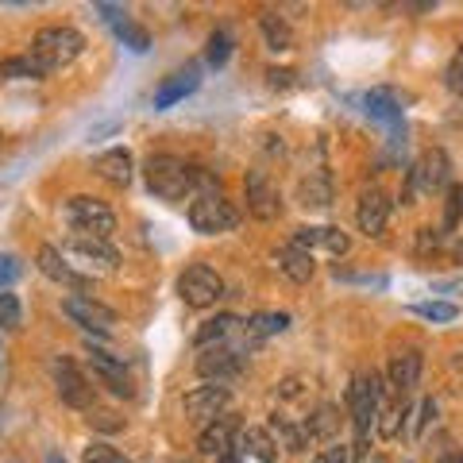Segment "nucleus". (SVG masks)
<instances>
[{"label":"nucleus","mask_w":463,"mask_h":463,"mask_svg":"<svg viewBox=\"0 0 463 463\" xmlns=\"http://www.w3.org/2000/svg\"><path fill=\"white\" fill-rule=\"evenodd\" d=\"M85 50V35L77 28H43L35 39H31V58L43 66V74H55L62 66H70V62Z\"/></svg>","instance_id":"3"},{"label":"nucleus","mask_w":463,"mask_h":463,"mask_svg":"<svg viewBox=\"0 0 463 463\" xmlns=\"http://www.w3.org/2000/svg\"><path fill=\"white\" fill-rule=\"evenodd\" d=\"M347 406H352V421H355V456L359 463H367V436L375 429L379 409H382V379L375 371L371 375H355Z\"/></svg>","instance_id":"2"},{"label":"nucleus","mask_w":463,"mask_h":463,"mask_svg":"<svg viewBox=\"0 0 463 463\" xmlns=\"http://www.w3.org/2000/svg\"><path fill=\"white\" fill-rule=\"evenodd\" d=\"M463 216V186H448V201H444V232H456Z\"/></svg>","instance_id":"36"},{"label":"nucleus","mask_w":463,"mask_h":463,"mask_svg":"<svg viewBox=\"0 0 463 463\" xmlns=\"http://www.w3.org/2000/svg\"><path fill=\"white\" fill-rule=\"evenodd\" d=\"M232 432H236V424H232L228 417H216L213 424H205V429H201L197 448H201L205 456L228 459V456H232Z\"/></svg>","instance_id":"21"},{"label":"nucleus","mask_w":463,"mask_h":463,"mask_svg":"<svg viewBox=\"0 0 463 463\" xmlns=\"http://www.w3.org/2000/svg\"><path fill=\"white\" fill-rule=\"evenodd\" d=\"M93 170L105 178L109 186L124 189L127 182H132V154H127V147H112V151H105V154H97Z\"/></svg>","instance_id":"20"},{"label":"nucleus","mask_w":463,"mask_h":463,"mask_svg":"<svg viewBox=\"0 0 463 463\" xmlns=\"http://www.w3.org/2000/svg\"><path fill=\"white\" fill-rule=\"evenodd\" d=\"M228 55H232V35L221 28V31H213L209 35V50H205V58H209V66H216L221 70L224 62H228Z\"/></svg>","instance_id":"34"},{"label":"nucleus","mask_w":463,"mask_h":463,"mask_svg":"<svg viewBox=\"0 0 463 463\" xmlns=\"http://www.w3.org/2000/svg\"><path fill=\"white\" fill-rule=\"evenodd\" d=\"M243 189H248V213L255 216V221H275V216L282 213V193H278L275 182H270L266 170H248Z\"/></svg>","instance_id":"10"},{"label":"nucleus","mask_w":463,"mask_h":463,"mask_svg":"<svg viewBox=\"0 0 463 463\" xmlns=\"http://www.w3.org/2000/svg\"><path fill=\"white\" fill-rule=\"evenodd\" d=\"M97 12H100V16H105L109 23H124V20H120L124 8H120V4H97Z\"/></svg>","instance_id":"42"},{"label":"nucleus","mask_w":463,"mask_h":463,"mask_svg":"<svg viewBox=\"0 0 463 463\" xmlns=\"http://www.w3.org/2000/svg\"><path fill=\"white\" fill-rule=\"evenodd\" d=\"M89 367H93V375L105 382L116 397H132L135 394V386H132V379H127L120 359H112V355H105V352H97L93 347V352H89Z\"/></svg>","instance_id":"17"},{"label":"nucleus","mask_w":463,"mask_h":463,"mask_svg":"<svg viewBox=\"0 0 463 463\" xmlns=\"http://www.w3.org/2000/svg\"><path fill=\"white\" fill-rule=\"evenodd\" d=\"M85 463H127V459L109 444H89L85 448Z\"/></svg>","instance_id":"37"},{"label":"nucleus","mask_w":463,"mask_h":463,"mask_svg":"<svg viewBox=\"0 0 463 463\" xmlns=\"http://www.w3.org/2000/svg\"><path fill=\"white\" fill-rule=\"evenodd\" d=\"M248 328L255 332V336H275V332H286L290 328V313H255L248 320Z\"/></svg>","instance_id":"32"},{"label":"nucleus","mask_w":463,"mask_h":463,"mask_svg":"<svg viewBox=\"0 0 463 463\" xmlns=\"http://www.w3.org/2000/svg\"><path fill=\"white\" fill-rule=\"evenodd\" d=\"M197 85H201V70H197V66H186V70L170 74V77H166V82L159 85V93H154V109L178 105V100H186L189 93H197Z\"/></svg>","instance_id":"18"},{"label":"nucleus","mask_w":463,"mask_h":463,"mask_svg":"<svg viewBox=\"0 0 463 463\" xmlns=\"http://www.w3.org/2000/svg\"><path fill=\"white\" fill-rule=\"evenodd\" d=\"M0 77H4V82H23V77H47L43 74V66H39V62L31 58V55H20V58H4L0 62Z\"/></svg>","instance_id":"30"},{"label":"nucleus","mask_w":463,"mask_h":463,"mask_svg":"<svg viewBox=\"0 0 463 463\" xmlns=\"http://www.w3.org/2000/svg\"><path fill=\"white\" fill-rule=\"evenodd\" d=\"M243 371V355L236 352L232 344H209V347H201V355H197V375L205 382H232Z\"/></svg>","instance_id":"9"},{"label":"nucleus","mask_w":463,"mask_h":463,"mask_svg":"<svg viewBox=\"0 0 463 463\" xmlns=\"http://www.w3.org/2000/svg\"><path fill=\"white\" fill-rule=\"evenodd\" d=\"M355 224L363 236H382L386 224H390V197H386L382 189H367L363 197H359V209H355Z\"/></svg>","instance_id":"15"},{"label":"nucleus","mask_w":463,"mask_h":463,"mask_svg":"<svg viewBox=\"0 0 463 463\" xmlns=\"http://www.w3.org/2000/svg\"><path fill=\"white\" fill-rule=\"evenodd\" d=\"M456 263H463V243H459V248H456Z\"/></svg>","instance_id":"45"},{"label":"nucleus","mask_w":463,"mask_h":463,"mask_svg":"<svg viewBox=\"0 0 463 463\" xmlns=\"http://www.w3.org/2000/svg\"><path fill=\"white\" fill-rule=\"evenodd\" d=\"M402 421H406V394H397L394 402H382L379 421H375V432L382 436V441H394V436L402 432Z\"/></svg>","instance_id":"27"},{"label":"nucleus","mask_w":463,"mask_h":463,"mask_svg":"<svg viewBox=\"0 0 463 463\" xmlns=\"http://www.w3.org/2000/svg\"><path fill=\"white\" fill-rule=\"evenodd\" d=\"M243 325L240 317H232V313H221V317H213V320H205V328H197V347H209V344H224L232 340V332H236Z\"/></svg>","instance_id":"26"},{"label":"nucleus","mask_w":463,"mask_h":463,"mask_svg":"<svg viewBox=\"0 0 463 463\" xmlns=\"http://www.w3.org/2000/svg\"><path fill=\"white\" fill-rule=\"evenodd\" d=\"M266 77H270V85H275V89H286V85H293V77H298V74H293V70H266Z\"/></svg>","instance_id":"41"},{"label":"nucleus","mask_w":463,"mask_h":463,"mask_svg":"<svg viewBox=\"0 0 463 463\" xmlns=\"http://www.w3.org/2000/svg\"><path fill=\"white\" fill-rule=\"evenodd\" d=\"M0 429H4V409H0Z\"/></svg>","instance_id":"46"},{"label":"nucleus","mask_w":463,"mask_h":463,"mask_svg":"<svg viewBox=\"0 0 463 463\" xmlns=\"http://www.w3.org/2000/svg\"><path fill=\"white\" fill-rule=\"evenodd\" d=\"M414 313L424 317V320H432V325H452V320L459 317V309L452 301H417Z\"/></svg>","instance_id":"31"},{"label":"nucleus","mask_w":463,"mask_h":463,"mask_svg":"<svg viewBox=\"0 0 463 463\" xmlns=\"http://www.w3.org/2000/svg\"><path fill=\"white\" fill-rule=\"evenodd\" d=\"M336 429H340V414H336V406H320L313 417L305 421V432H309V441H325V444H332V436H336Z\"/></svg>","instance_id":"28"},{"label":"nucleus","mask_w":463,"mask_h":463,"mask_svg":"<svg viewBox=\"0 0 463 463\" xmlns=\"http://www.w3.org/2000/svg\"><path fill=\"white\" fill-rule=\"evenodd\" d=\"M39 270H43L50 282L66 286V290H89V278L77 275V270L66 263V255H62L58 248H50V243H43V248H39Z\"/></svg>","instance_id":"16"},{"label":"nucleus","mask_w":463,"mask_h":463,"mask_svg":"<svg viewBox=\"0 0 463 463\" xmlns=\"http://www.w3.org/2000/svg\"><path fill=\"white\" fill-rule=\"evenodd\" d=\"M240 448L255 463H278V441H275V432L270 429H243L240 432Z\"/></svg>","instance_id":"22"},{"label":"nucleus","mask_w":463,"mask_h":463,"mask_svg":"<svg viewBox=\"0 0 463 463\" xmlns=\"http://www.w3.org/2000/svg\"><path fill=\"white\" fill-rule=\"evenodd\" d=\"M189 224L201 236H221V232H232L240 224V209L224 193H197L189 201Z\"/></svg>","instance_id":"4"},{"label":"nucleus","mask_w":463,"mask_h":463,"mask_svg":"<svg viewBox=\"0 0 463 463\" xmlns=\"http://www.w3.org/2000/svg\"><path fill=\"white\" fill-rule=\"evenodd\" d=\"M62 255H66V263L74 266H89V270H112L116 263H120V255H116V248L109 240L100 236H85V232H70L66 243L58 248Z\"/></svg>","instance_id":"7"},{"label":"nucleus","mask_w":463,"mask_h":463,"mask_svg":"<svg viewBox=\"0 0 463 463\" xmlns=\"http://www.w3.org/2000/svg\"><path fill=\"white\" fill-rule=\"evenodd\" d=\"M441 463H463V452H456V456H444Z\"/></svg>","instance_id":"43"},{"label":"nucleus","mask_w":463,"mask_h":463,"mask_svg":"<svg viewBox=\"0 0 463 463\" xmlns=\"http://www.w3.org/2000/svg\"><path fill=\"white\" fill-rule=\"evenodd\" d=\"M20 325H23L20 298L12 290H0V328H4V332H20Z\"/></svg>","instance_id":"33"},{"label":"nucleus","mask_w":463,"mask_h":463,"mask_svg":"<svg viewBox=\"0 0 463 463\" xmlns=\"http://www.w3.org/2000/svg\"><path fill=\"white\" fill-rule=\"evenodd\" d=\"M144 178L147 189L162 201H182V197H197V178L201 166H193L178 154H151L144 162Z\"/></svg>","instance_id":"1"},{"label":"nucleus","mask_w":463,"mask_h":463,"mask_svg":"<svg viewBox=\"0 0 463 463\" xmlns=\"http://www.w3.org/2000/svg\"><path fill=\"white\" fill-rule=\"evenodd\" d=\"M232 402V390L221 382H205L197 386V390H189L186 394V414L193 421H201V424H213L216 417H224V409Z\"/></svg>","instance_id":"11"},{"label":"nucleus","mask_w":463,"mask_h":463,"mask_svg":"<svg viewBox=\"0 0 463 463\" xmlns=\"http://www.w3.org/2000/svg\"><path fill=\"white\" fill-rule=\"evenodd\" d=\"M386 379H390V390L394 394H409L421 379V352L417 347H406V352L390 355V371H386Z\"/></svg>","instance_id":"19"},{"label":"nucleus","mask_w":463,"mask_h":463,"mask_svg":"<svg viewBox=\"0 0 463 463\" xmlns=\"http://www.w3.org/2000/svg\"><path fill=\"white\" fill-rule=\"evenodd\" d=\"M441 228H421L417 232V255H429V251H441Z\"/></svg>","instance_id":"38"},{"label":"nucleus","mask_w":463,"mask_h":463,"mask_svg":"<svg viewBox=\"0 0 463 463\" xmlns=\"http://www.w3.org/2000/svg\"><path fill=\"white\" fill-rule=\"evenodd\" d=\"M55 386H58V397L70 409H89L93 406V386H89V379L70 363V359H58L55 363Z\"/></svg>","instance_id":"14"},{"label":"nucleus","mask_w":463,"mask_h":463,"mask_svg":"<svg viewBox=\"0 0 463 463\" xmlns=\"http://www.w3.org/2000/svg\"><path fill=\"white\" fill-rule=\"evenodd\" d=\"M313 463H347V448L332 441V444H325V448H320Z\"/></svg>","instance_id":"40"},{"label":"nucleus","mask_w":463,"mask_h":463,"mask_svg":"<svg viewBox=\"0 0 463 463\" xmlns=\"http://www.w3.org/2000/svg\"><path fill=\"white\" fill-rule=\"evenodd\" d=\"M444 182H448V154L444 151H424L421 159L409 166L402 201L414 205L417 193H436V189H444Z\"/></svg>","instance_id":"8"},{"label":"nucleus","mask_w":463,"mask_h":463,"mask_svg":"<svg viewBox=\"0 0 463 463\" xmlns=\"http://www.w3.org/2000/svg\"><path fill=\"white\" fill-rule=\"evenodd\" d=\"M259 28H263V39H266V47L275 50V55H286V50H293V28L286 23V16H278V12H263Z\"/></svg>","instance_id":"23"},{"label":"nucleus","mask_w":463,"mask_h":463,"mask_svg":"<svg viewBox=\"0 0 463 463\" xmlns=\"http://www.w3.org/2000/svg\"><path fill=\"white\" fill-rule=\"evenodd\" d=\"M363 105H367V116H375V120H386V124L402 120V100H397L390 89H371L363 97Z\"/></svg>","instance_id":"25"},{"label":"nucleus","mask_w":463,"mask_h":463,"mask_svg":"<svg viewBox=\"0 0 463 463\" xmlns=\"http://www.w3.org/2000/svg\"><path fill=\"white\" fill-rule=\"evenodd\" d=\"M62 313H66L74 325L89 328V332H112V325H116V313H112V309L100 305V301H93L89 293H74V298H66V301H62Z\"/></svg>","instance_id":"12"},{"label":"nucleus","mask_w":463,"mask_h":463,"mask_svg":"<svg viewBox=\"0 0 463 463\" xmlns=\"http://www.w3.org/2000/svg\"><path fill=\"white\" fill-rule=\"evenodd\" d=\"M178 298H182L189 309H209L224 298V278L216 275L213 266L193 263V266L182 270V278H178Z\"/></svg>","instance_id":"5"},{"label":"nucleus","mask_w":463,"mask_h":463,"mask_svg":"<svg viewBox=\"0 0 463 463\" xmlns=\"http://www.w3.org/2000/svg\"><path fill=\"white\" fill-rule=\"evenodd\" d=\"M298 197H301V205L305 209H328L332 205V186H328V178H305L301 182V189H298Z\"/></svg>","instance_id":"29"},{"label":"nucleus","mask_w":463,"mask_h":463,"mask_svg":"<svg viewBox=\"0 0 463 463\" xmlns=\"http://www.w3.org/2000/svg\"><path fill=\"white\" fill-rule=\"evenodd\" d=\"M275 266H278V270H282V275H286L290 282H298V286H301V282L313 278V255L298 251V248H293V243H290V248H282V251L275 255Z\"/></svg>","instance_id":"24"},{"label":"nucleus","mask_w":463,"mask_h":463,"mask_svg":"<svg viewBox=\"0 0 463 463\" xmlns=\"http://www.w3.org/2000/svg\"><path fill=\"white\" fill-rule=\"evenodd\" d=\"M47 463H66V459H62L58 452H50V456H47Z\"/></svg>","instance_id":"44"},{"label":"nucleus","mask_w":463,"mask_h":463,"mask_svg":"<svg viewBox=\"0 0 463 463\" xmlns=\"http://www.w3.org/2000/svg\"><path fill=\"white\" fill-rule=\"evenodd\" d=\"M66 221L74 232H85V236H100V240H109L112 232H116V216L105 201H97V197H85V193H77V197L66 201Z\"/></svg>","instance_id":"6"},{"label":"nucleus","mask_w":463,"mask_h":463,"mask_svg":"<svg viewBox=\"0 0 463 463\" xmlns=\"http://www.w3.org/2000/svg\"><path fill=\"white\" fill-rule=\"evenodd\" d=\"M290 243L298 251H305V255L325 251V255H332V259H340V255H347V248H352L347 232H340V228H298Z\"/></svg>","instance_id":"13"},{"label":"nucleus","mask_w":463,"mask_h":463,"mask_svg":"<svg viewBox=\"0 0 463 463\" xmlns=\"http://www.w3.org/2000/svg\"><path fill=\"white\" fill-rule=\"evenodd\" d=\"M20 278V259L16 255H0V290H8Z\"/></svg>","instance_id":"39"},{"label":"nucleus","mask_w":463,"mask_h":463,"mask_svg":"<svg viewBox=\"0 0 463 463\" xmlns=\"http://www.w3.org/2000/svg\"><path fill=\"white\" fill-rule=\"evenodd\" d=\"M0 355H4V352H0Z\"/></svg>","instance_id":"47"},{"label":"nucleus","mask_w":463,"mask_h":463,"mask_svg":"<svg viewBox=\"0 0 463 463\" xmlns=\"http://www.w3.org/2000/svg\"><path fill=\"white\" fill-rule=\"evenodd\" d=\"M116 35H120V43H124V47H132L135 55H144V50L151 47V35H147L144 28H135V23H127V20H124V23H116Z\"/></svg>","instance_id":"35"}]
</instances>
